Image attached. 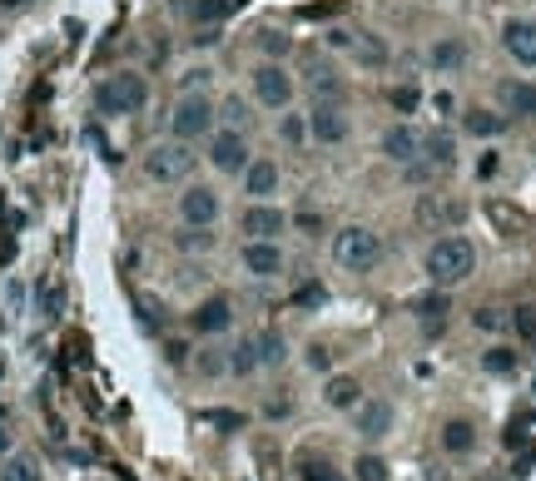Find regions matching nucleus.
Here are the masks:
<instances>
[{"label":"nucleus","instance_id":"nucleus-1","mask_svg":"<svg viewBox=\"0 0 536 481\" xmlns=\"http://www.w3.org/2000/svg\"><path fill=\"white\" fill-rule=\"evenodd\" d=\"M427 283L432 288H457V283H467L477 273V248H472V238L467 234H447V238H437V244L427 248Z\"/></svg>","mask_w":536,"mask_h":481},{"label":"nucleus","instance_id":"nucleus-2","mask_svg":"<svg viewBox=\"0 0 536 481\" xmlns=\"http://www.w3.org/2000/svg\"><path fill=\"white\" fill-rule=\"evenodd\" d=\"M144 105H150V85H144V75H134V70H120V75H110V79L95 85V110L110 114V120L140 114Z\"/></svg>","mask_w":536,"mask_h":481},{"label":"nucleus","instance_id":"nucleus-3","mask_svg":"<svg viewBox=\"0 0 536 481\" xmlns=\"http://www.w3.org/2000/svg\"><path fill=\"white\" fill-rule=\"evenodd\" d=\"M333 263L343 273H373L383 263V238L363 224H348L333 234Z\"/></svg>","mask_w":536,"mask_h":481},{"label":"nucleus","instance_id":"nucleus-4","mask_svg":"<svg viewBox=\"0 0 536 481\" xmlns=\"http://www.w3.org/2000/svg\"><path fill=\"white\" fill-rule=\"evenodd\" d=\"M194 164H199V154L189 149V140H164V144L144 149V174L154 184H184L194 174Z\"/></svg>","mask_w":536,"mask_h":481},{"label":"nucleus","instance_id":"nucleus-5","mask_svg":"<svg viewBox=\"0 0 536 481\" xmlns=\"http://www.w3.org/2000/svg\"><path fill=\"white\" fill-rule=\"evenodd\" d=\"M214 124H219V110H214L209 95H179L174 114H169V134H174V140H189V144L209 140Z\"/></svg>","mask_w":536,"mask_h":481},{"label":"nucleus","instance_id":"nucleus-6","mask_svg":"<svg viewBox=\"0 0 536 481\" xmlns=\"http://www.w3.org/2000/svg\"><path fill=\"white\" fill-rule=\"evenodd\" d=\"M248 89H254V99L264 110H289L293 105V75L283 70L279 60H264V65H254V75H248Z\"/></svg>","mask_w":536,"mask_h":481},{"label":"nucleus","instance_id":"nucleus-7","mask_svg":"<svg viewBox=\"0 0 536 481\" xmlns=\"http://www.w3.org/2000/svg\"><path fill=\"white\" fill-rule=\"evenodd\" d=\"M238 263H244V273H248V278H258V283L283 278V268H289L279 238H244V254H238Z\"/></svg>","mask_w":536,"mask_h":481},{"label":"nucleus","instance_id":"nucleus-8","mask_svg":"<svg viewBox=\"0 0 536 481\" xmlns=\"http://www.w3.org/2000/svg\"><path fill=\"white\" fill-rule=\"evenodd\" d=\"M248 140L238 130H214L209 134V169H219V174H244L248 169Z\"/></svg>","mask_w":536,"mask_h":481},{"label":"nucleus","instance_id":"nucleus-9","mask_svg":"<svg viewBox=\"0 0 536 481\" xmlns=\"http://www.w3.org/2000/svg\"><path fill=\"white\" fill-rule=\"evenodd\" d=\"M328 45L343 50V55H352L358 65H373V70H383V65H387V45L378 36H368V30H328Z\"/></svg>","mask_w":536,"mask_h":481},{"label":"nucleus","instance_id":"nucleus-10","mask_svg":"<svg viewBox=\"0 0 536 481\" xmlns=\"http://www.w3.org/2000/svg\"><path fill=\"white\" fill-rule=\"evenodd\" d=\"M303 95L313 99V105H343L348 99V79L333 70V65H323V60H313L303 70Z\"/></svg>","mask_w":536,"mask_h":481},{"label":"nucleus","instance_id":"nucleus-11","mask_svg":"<svg viewBox=\"0 0 536 481\" xmlns=\"http://www.w3.org/2000/svg\"><path fill=\"white\" fill-rule=\"evenodd\" d=\"M238 228H244V238H279L283 228H289V214L273 199H254L244 209V219H238Z\"/></svg>","mask_w":536,"mask_h":481},{"label":"nucleus","instance_id":"nucleus-12","mask_svg":"<svg viewBox=\"0 0 536 481\" xmlns=\"http://www.w3.org/2000/svg\"><path fill=\"white\" fill-rule=\"evenodd\" d=\"M348 114H343V105H313L308 110V140H318V144H343L348 140Z\"/></svg>","mask_w":536,"mask_h":481},{"label":"nucleus","instance_id":"nucleus-13","mask_svg":"<svg viewBox=\"0 0 536 481\" xmlns=\"http://www.w3.org/2000/svg\"><path fill=\"white\" fill-rule=\"evenodd\" d=\"M352 432H358L363 442H383L387 432H393V403H383V397H363L358 407H352Z\"/></svg>","mask_w":536,"mask_h":481},{"label":"nucleus","instance_id":"nucleus-14","mask_svg":"<svg viewBox=\"0 0 536 481\" xmlns=\"http://www.w3.org/2000/svg\"><path fill=\"white\" fill-rule=\"evenodd\" d=\"M179 219L214 228V219H219V193H214L209 184H189L184 193H179Z\"/></svg>","mask_w":536,"mask_h":481},{"label":"nucleus","instance_id":"nucleus-15","mask_svg":"<svg viewBox=\"0 0 536 481\" xmlns=\"http://www.w3.org/2000/svg\"><path fill=\"white\" fill-rule=\"evenodd\" d=\"M497 105H501L507 120H536V85L531 79H501Z\"/></svg>","mask_w":536,"mask_h":481},{"label":"nucleus","instance_id":"nucleus-16","mask_svg":"<svg viewBox=\"0 0 536 481\" xmlns=\"http://www.w3.org/2000/svg\"><path fill=\"white\" fill-rule=\"evenodd\" d=\"M378 154L393 159V164H413V159L422 154V130H413V124H393V130H383Z\"/></svg>","mask_w":536,"mask_h":481},{"label":"nucleus","instance_id":"nucleus-17","mask_svg":"<svg viewBox=\"0 0 536 481\" xmlns=\"http://www.w3.org/2000/svg\"><path fill=\"white\" fill-rule=\"evenodd\" d=\"M501 45H507V55L517 65H536V20H507L501 26Z\"/></svg>","mask_w":536,"mask_h":481},{"label":"nucleus","instance_id":"nucleus-18","mask_svg":"<svg viewBox=\"0 0 536 481\" xmlns=\"http://www.w3.org/2000/svg\"><path fill=\"white\" fill-rule=\"evenodd\" d=\"M238 179H244V193H248V199H273L283 174H279V164H273V159H248V169H244Z\"/></svg>","mask_w":536,"mask_h":481},{"label":"nucleus","instance_id":"nucleus-19","mask_svg":"<svg viewBox=\"0 0 536 481\" xmlns=\"http://www.w3.org/2000/svg\"><path fill=\"white\" fill-rule=\"evenodd\" d=\"M422 159L447 174V169L457 164V134H452V130H427V134H422Z\"/></svg>","mask_w":536,"mask_h":481},{"label":"nucleus","instance_id":"nucleus-20","mask_svg":"<svg viewBox=\"0 0 536 481\" xmlns=\"http://www.w3.org/2000/svg\"><path fill=\"white\" fill-rule=\"evenodd\" d=\"M234 323V303H229V298H204V303L199 308H194V328H199V333H224V328H229Z\"/></svg>","mask_w":536,"mask_h":481},{"label":"nucleus","instance_id":"nucleus-21","mask_svg":"<svg viewBox=\"0 0 536 481\" xmlns=\"http://www.w3.org/2000/svg\"><path fill=\"white\" fill-rule=\"evenodd\" d=\"M323 403L333 412H352L363 403V382H358V377H328V382H323Z\"/></svg>","mask_w":536,"mask_h":481},{"label":"nucleus","instance_id":"nucleus-22","mask_svg":"<svg viewBox=\"0 0 536 481\" xmlns=\"http://www.w3.org/2000/svg\"><path fill=\"white\" fill-rule=\"evenodd\" d=\"M427 60H432V70H437V75H452V70H462V65H467V45L457 36H442L427 50Z\"/></svg>","mask_w":536,"mask_h":481},{"label":"nucleus","instance_id":"nucleus-23","mask_svg":"<svg viewBox=\"0 0 536 481\" xmlns=\"http://www.w3.org/2000/svg\"><path fill=\"white\" fill-rule=\"evenodd\" d=\"M442 452L447 456H467V452H477V427L467 417H452L447 427H442Z\"/></svg>","mask_w":536,"mask_h":481},{"label":"nucleus","instance_id":"nucleus-24","mask_svg":"<svg viewBox=\"0 0 536 481\" xmlns=\"http://www.w3.org/2000/svg\"><path fill=\"white\" fill-rule=\"evenodd\" d=\"M254 348H258V368H283V362H289V338L273 333V328L254 338Z\"/></svg>","mask_w":536,"mask_h":481},{"label":"nucleus","instance_id":"nucleus-25","mask_svg":"<svg viewBox=\"0 0 536 481\" xmlns=\"http://www.w3.org/2000/svg\"><path fill=\"white\" fill-rule=\"evenodd\" d=\"M462 204H442V199H432V193H422L417 199V224H452V219H462Z\"/></svg>","mask_w":536,"mask_h":481},{"label":"nucleus","instance_id":"nucleus-26","mask_svg":"<svg viewBox=\"0 0 536 481\" xmlns=\"http://www.w3.org/2000/svg\"><path fill=\"white\" fill-rule=\"evenodd\" d=\"M214 110H219L224 130L248 134V124H254V114H248V99H244V95H224V105H214Z\"/></svg>","mask_w":536,"mask_h":481},{"label":"nucleus","instance_id":"nucleus-27","mask_svg":"<svg viewBox=\"0 0 536 481\" xmlns=\"http://www.w3.org/2000/svg\"><path fill=\"white\" fill-rule=\"evenodd\" d=\"M0 481H45L40 462L30 452H10L5 456V472H0Z\"/></svg>","mask_w":536,"mask_h":481},{"label":"nucleus","instance_id":"nucleus-28","mask_svg":"<svg viewBox=\"0 0 536 481\" xmlns=\"http://www.w3.org/2000/svg\"><path fill=\"white\" fill-rule=\"evenodd\" d=\"M174 248H179V254H209V248H214V234H209L204 224H184V228L174 234Z\"/></svg>","mask_w":536,"mask_h":481},{"label":"nucleus","instance_id":"nucleus-29","mask_svg":"<svg viewBox=\"0 0 536 481\" xmlns=\"http://www.w3.org/2000/svg\"><path fill=\"white\" fill-rule=\"evenodd\" d=\"M36 313L40 318H60L65 313V288L55 278H40V288H36Z\"/></svg>","mask_w":536,"mask_h":481},{"label":"nucleus","instance_id":"nucleus-30","mask_svg":"<svg viewBox=\"0 0 536 481\" xmlns=\"http://www.w3.org/2000/svg\"><path fill=\"white\" fill-rule=\"evenodd\" d=\"M229 372H234V377L258 372V348H254V338H238L234 348H229Z\"/></svg>","mask_w":536,"mask_h":481},{"label":"nucleus","instance_id":"nucleus-31","mask_svg":"<svg viewBox=\"0 0 536 481\" xmlns=\"http://www.w3.org/2000/svg\"><path fill=\"white\" fill-rule=\"evenodd\" d=\"M413 308H417V318H432V323H442V318L452 313V303H447V288L417 293V298H413Z\"/></svg>","mask_w":536,"mask_h":481},{"label":"nucleus","instance_id":"nucleus-32","mask_svg":"<svg viewBox=\"0 0 536 481\" xmlns=\"http://www.w3.org/2000/svg\"><path fill=\"white\" fill-rule=\"evenodd\" d=\"M462 124H467V134H482V140H492V134H501V130H507V114H492V110H472Z\"/></svg>","mask_w":536,"mask_h":481},{"label":"nucleus","instance_id":"nucleus-33","mask_svg":"<svg viewBox=\"0 0 536 481\" xmlns=\"http://www.w3.org/2000/svg\"><path fill=\"white\" fill-rule=\"evenodd\" d=\"M229 10H234V0H189V16L199 20V26H219Z\"/></svg>","mask_w":536,"mask_h":481},{"label":"nucleus","instance_id":"nucleus-34","mask_svg":"<svg viewBox=\"0 0 536 481\" xmlns=\"http://www.w3.org/2000/svg\"><path fill=\"white\" fill-rule=\"evenodd\" d=\"M482 368L492 377H507V372H517V352H511V348H487L482 352Z\"/></svg>","mask_w":536,"mask_h":481},{"label":"nucleus","instance_id":"nucleus-35","mask_svg":"<svg viewBox=\"0 0 536 481\" xmlns=\"http://www.w3.org/2000/svg\"><path fill=\"white\" fill-rule=\"evenodd\" d=\"M352 481H387V462L373 452H363L358 462H352Z\"/></svg>","mask_w":536,"mask_h":481},{"label":"nucleus","instance_id":"nucleus-36","mask_svg":"<svg viewBox=\"0 0 536 481\" xmlns=\"http://www.w3.org/2000/svg\"><path fill=\"white\" fill-rule=\"evenodd\" d=\"M279 134H283V144H308V114H283L279 120Z\"/></svg>","mask_w":536,"mask_h":481},{"label":"nucleus","instance_id":"nucleus-37","mask_svg":"<svg viewBox=\"0 0 536 481\" xmlns=\"http://www.w3.org/2000/svg\"><path fill=\"white\" fill-rule=\"evenodd\" d=\"M258 50H264L268 60H283L293 45H289V36H283V30H258Z\"/></svg>","mask_w":536,"mask_h":481},{"label":"nucleus","instance_id":"nucleus-38","mask_svg":"<svg viewBox=\"0 0 536 481\" xmlns=\"http://www.w3.org/2000/svg\"><path fill=\"white\" fill-rule=\"evenodd\" d=\"M511 323H517V338L536 348V308H531V303H521L517 313H511Z\"/></svg>","mask_w":536,"mask_h":481},{"label":"nucleus","instance_id":"nucleus-39","mask_svg":"<svg viewBox=\"0 0 536 481\" xmlns=\"http://www.w3.org/2000/svg\"><path fill=\"white\" fill-rule=\"evenodd\" d=\"M194 368H199L204 377H224V372H229V352H219V348H209V352H204V358H199V362H194Z\"/></svg>","mask_w":536,"mask_h":481},{"label":"nucleus","instance_id":"nucleus-40","mask_svg":"<svg viewBox=\"0 0 536 481\" xmlns=\"http://www.w3.org/2000/svg\"><path fill=\"white\" fill-rule=\"evenodd\" d=\"M299 476H303V481H348L343 472H333V466H328V462H308Z\"/></svg>","mask_w":536,"mask_h":481},{"label":"nucleus","instance_id":"nucleus-41","mask_svg":"<svg viewBox=\"0 0 536 481\" xmlns=\"http://www.w3.org/2000/svg\"><path fill=\"white\" fill-rule=\"evenodd\" d=\"M387 99H393V105L403 110V114H413V110L422 105V95H417V89H387Z\"/></svg>","mask_w":536,"mask_h":481},{"label":"nucleus","instance_id":"nucleus-42","mask_svg":"<svg viewBox=\"0 0 536 481\" xmlns=\"http://www.w3.org/2000/svg\"><path fill=\"white\" fill-rule=\"evenodd\" d=\"M179 85H184V95H204V85H209V70H189V75H179Z\"/></svg>","mask_w":536,"mask_h":481},{"label":"nucleus","instance_id":"nucleus-43","mask_svg":"<svg viewBox=\"0 0 536 481\" xmlns=\"http://www.w3.org/2000/svg\"><path fill=\"white\" fill-rule=\"evenodd\" d=\"M477 328H482V333H497L501 328V318H497V308H477V318H472Z\"/></svg>","mask_w":536,"mask_h":481},{"label":"nucleus","instance_id":"nucleus-44","mask_svg":"<svg viewBox=\"0 0 536 481\" xmlns=\"http://www.w3.org/2000/svg\"><path fill=\"white\" fill-rule=\"evenodd\" d=\"M10 446H16V432H10V417H0V456H10Z\"/></svg>","mask_w":536,"mask_h":481},{"label":"nucleus","instance_id":"nucleus-45","mask_svg":"<svg viewBox=\"0 0 536 481\" xmlns=\"http://www.w3.org/2000/svg\"><path fill=\"white\" fill-rule=\"evenodd\" d=\"M164 358H169V362H174V368H179V362L189 358V348H184V342H164Z\"/></svg>","mask_w":536,"mask_h":481},{"label":"nucleus","instance_id":"nucleus-46","mask_svg":"<svg viewBox=\"0 0 536 481\" xmlns=\"http://www.w3.org/2000/svg\"><path fill=\"white\" fill-rule=\"evenodd\" d=\"M209 422H219V427H238V422H244V417H238V412H214Z\"/></svg>","mask_w":536,"mask_h":481},{"label":"nucleus","instance_id":"nucleus-47","mask_svg":"<svg viewBox=\"0 0 536 481\" xmlns=\"http://www.w3.org/2000/svg\"><path fill=\"white\" fill-rule=\"evenodd\" d=\"M308 362H313V368H323V372H328V362H333V358H328V348H313V352H308Z\"/></svg>","mask_w":536,"mask_h":481},{"label":"nucleus","instance_id":"nucleus-48","mask_svg":"<svg viewBox=\"0 0 536 481\" xmlns=\"http://www.w3.org/2000/svg\"><path fill=\"white\" fill-rule=\"evenodd\" d=\"M303 303H323V288H318V283H313V288H303V293H299V308H303Z\"/></svg>","mask_w":536,"mask_h":481},{"label":"nucleus","instance_id":"nucleus-49","mask_svg":"<svg viewBox=\"0 0 536 481\" xmlns=\"http://www.w3.org/2000/svg\"><path fill=\"white\" fill-rule=\"evenodd\" d=\"M0 5H26V0H0Z\"/></svg>","mask_w":536,"mask_h":481}]
</instances>
